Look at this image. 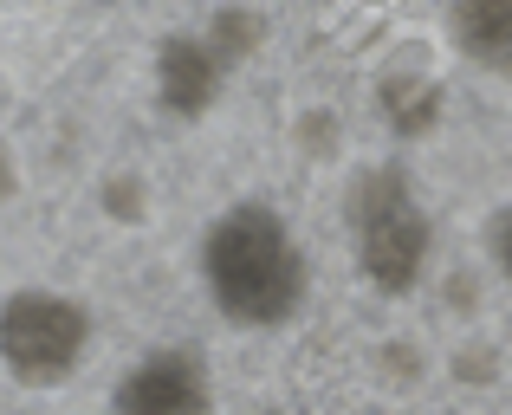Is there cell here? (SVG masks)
I'll list each match as a JSON object with an SVG mask.
<instances>
[{"instance_id": "5", "label": "cell", "mask_w": 512, "mask_h": 415, "mask_svg": "<svg viewBox=\"0 0 512 415\" xmlns=\"http://www.w3.org/2000/svg\"><path fill=\"white\" fill-rule=\"evenodd\" d=\"M227 72H234V65L201 39V26L195 33H163V46H156V98H163V111L182 117V124H195V117L214 111Z\"/></svg>"}, {"instance_id": "3", "label": "cell", "mask_w": 512, "mask_h": 415, "mask_svg": "<svg viewBox=\"0 0 512 415\" xmlns=\"http://www.w3.org/2000/svg\"><path fill=\"white\" fill-rule=\"evenodd\" d=\"M91 357V312L59 286H20L0 299V370L20 390H59Z\"/></svg>"}, {"instance_id": "2", "label": "cell", "mask_w": 512, "mask_h": 415, "mask_svg": "<svg viewBox=\"0 0 512 415\" xmlns=\"http://www.w3.org/2000/svg\"><path fill=\"white\" fill-rule=\"evenodd\" d=\"M344 234H350V260L376 292L402 299L422 286L428 253H435V221H428L422 195H415L409 169L396 163H370L350 176L344 189Z\"/></svg>"}, {"instance_id": "6", "label": "cell", "mask_w": 512, "mask_h": 415, "mask_svg": "<svg viewBox=\"0 0 512 415\" xmlns=\"http://www.w3.org/2000/svg\"><path fill=\"white\" fill-rule=\"evenodd\" d=\"M441 33L480 65H512V0H454L441 13Z\"/></svg>"}, {"instance_id": "7", "label": "cell", "mask_w": 512, "mask_h": 415, "mask_svg": "<svg viewBox=\"0 0 512 415\" xmlns=\"http://www.w3.org/2000/svg\"><path fill=\"white\" fill-rule=\"evenodd\" d=\"M201 39H208V46L221 52L227 65H240V59H253V46L266 39V13H253V7H221V13H208V20H201Z\"/></svg>"}, {"instance_id": "1", "label": "cell", "mask_w": 512, "mask_h": 415, "mask_svg": "<svg viewBox=\"0 0 512 415\" xmlns=\"http://www.w3.org/2000/svg\"><path fill=\"white\" fill-rule=\"evenodd\" d=\"M195 273L208 305L234 331H286L312 299L305 240L273 202H227L195 240Z\"/></svg>"}, {"instance_id": "4", "label": "cell", "mask_w": 512, "mask_h": 415, "mask_svg": "<svg viewBox=\"0 0 512 415\" xmlns=\"http://www.w3.org/2000/svg\"><path fill=\"white\" fill-rule=\"evenodd\" d=\"M111 415H214V370L195 344H156L117 377Z\"/></svg>"}, {"instance_id": "8", "label": "cell", "mask_w": 512, "mask_h": 415, "mask_svg": "<svg viewBox=\"0 0 512 415\" xmlns=\"http://www.w3.org/2000/svg\"><path fill=\"white\" fill-rule=\"evenodd\" d=\"M487 247H493V266L506 273V286H512V202L493 214V234H487Z\"/></svg>"}]
</instances>
